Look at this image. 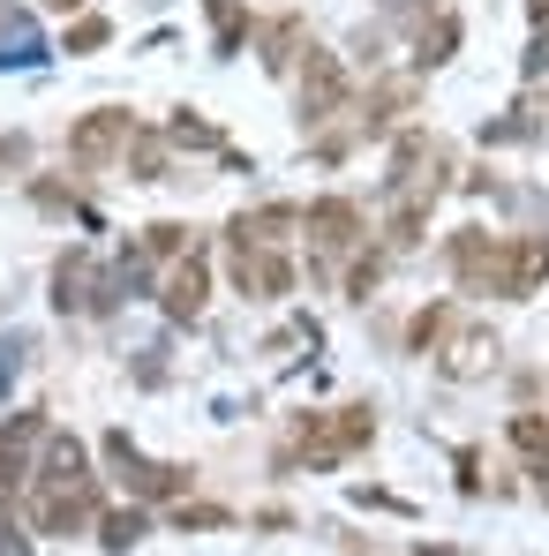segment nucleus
<instances>
[{
    "mask_svg": "<svg viewBox=\"0 0 549 556\" xmlns=\"http://www.w3.org/2000/svg\"><path fill=\"white\" fill-rule=\"evenodd\" d=\"M445 256H452V271H459V286H466V293H504V241H497V233L459 226Z\"/></svg>",
    "mask_w": 549,
    "mask_h": 556,
    "instance_id": "1",
    "label": "nucleus"
},
{
    "mask_svg": "<svg viewBox=\"0 0 549 556\" xmlns=\"http://www.w3.org/2000/svg\"><path fill=\"white\" fill-rule=\"evenodd\" d=\"M38 534H76L98 519V489L91 481H38V504H30Z\"/></svg>",
    "mask_w": 549,
    "mask_h": 556,
    "instance_id": "2",
    "label": "nucleus"
},
{
    "mask_svg": "<svg viewBox=\"0 0 549 556\" xmlns=\"http://www.w3.org/2000/svg\"><path fill=\"white\" fill-rule=\"evenodd\" d=\"M128 136H136V121H128L121 105H98V113H84V121L68 128V159H76V166H105V159L128 151Z\"/></svg>",
    "mask_w": 549,
    "mask_h": 556,
    "instance_id": "3",
    "label": "nucleus"
},
{
    "mask_svg": "<svg viewBox=\"0 0 549 556\" xmlns=\"http://www.w3.org/2000/svg\"><path fill=\"white\" fill-rule=\"evenodd\" d=\"M347 105V68L324 46H301V121H332Z\"/></svg>",
    "mask_w": 549,
    "mask_h": 556,
    "instance_id": "4",
    "label": "nucleus"
},
{
    "mask_svg": "<svg viewBox=\"0 0 549 556\" xmlns=\"http://www.w3.org/2000/svg\"><path fill=\"white\" fill-rule=\"evenodd\" d=\"M234 286L249 301H286L294 293V264L278 249H234Z\"/></svg>",
    "mask_w": 549,
    "mask_h": 556,
    "instance_id": "5",
    "label": "nucleus"
},
{
    "mask_svg": "<svg viewBox=\"0 0 549 556\" xmlns=\"http://www.w3.org/2000/svg\"><path fill=\"white\" fill-rule=\"evenodd\" d=\"M549 278V233H520L504 241V301H527Z\"/></svg>",
    "mask_w": 549,
    "mask_h": 556,
    "instance_id": "6",
    "label": "nucleus"
},
{
    "mask_svg": "<svg viewBox=\"0 0 549 556\" xmlns=\"http://www.w3.org/2000/svg\"><path fill=\"white\" fill-rule=\"evenodd\" d=\"M301 226H309L324 249H354V241H362V203H354V195H324V203L301 211Z\"/></svg>",
    "mask_w": 549,
    "mask_h": 556,
    "instance_id": "7",
    "label": "nucleus"
},
{
    "mask_svg": "<svg viewBox=\"0 0 549 556\" xmlns=\"http://www.w3.org/2000/svg\"><path fill=\"white\" fill-rule=\"evenodd\" d=\"M159 301H166V316H174V324H196V316H203V301H211V271H203L196 256H188V264H174Z\"/></svg>",
    "mask_w": 549,
    "mask_h": 556,
    "instance_id": "8",
    "label": "nucleus"
},
{
    "mask_svg": "<svg viewBox=\"0 0 549 556\" xmlns=\"http://www.w3.org/2000/svg\"><path fill=\"white\" fill-rule=\"evenodd\" d=\"M46 437V414H15L8 429H0V489H15L23 481V452Z\"/></svg>",
    "mask_w": 549,
    "mask_h": 556,
    "instance_id": "9",
    "label": "nucleus"
},
{
    "mask_svg": "<svg viewBox=\"0 0 549 556\" xmlns=\"http://www.w3.org/2000/svg\"><path fill=\"white\" fill-rule=\"evenodd\" d=\"M504 437H512V452L535 466V473H549V421H542V414H527V406H520V414L504 421Z\"/></svg>",
    "mask_w": 549,
    "mask_h": 556,
    "instance_id": "10",
    "label": "nucleus"
},
{
    "mask_svg": "<svg viewBox=\"0 0 549 556\" xmlns=\"http://www.w3.org/2000/svg\"><path fill=\"white\" fill-rule=\"evenodd\" d=\"M497 354H504L497 331H466L452 354H445V376H482V369H497Z\"/></svg>",
    "mask_w": 549,
    "mask_h": 556,
    "instance_id": "11",
    "label": "nucleus"
},
{
    "mask_svg": "<svg viewBox=\"0 0 549 556\" xmlns=\"http://www.w3.org/2000/svg\"><path fill=\"white\" fill-rule=\"evenodd\" d=\"M407 105H414V84H407V76H391L384 91L369 98V113H362V136H384V128H391V121H399Z\"/></svg>",
    "mask_w": 549,
    "mask_h": 556,
    "instance_id": "12",
    "label": "nucleus"
},
{
    "mask_svg": "<svg viewBox=\"0 0 549 556\" xmlns=\"http://www.w3.org/2000/svg\"><path fill=\"white\" fill-rule=\"evenodd\" d=\"M452 339V301H437V308H414V324H407V346L414 354H437Z\"/></svg>",
    "mask_w": 549,
    "mask_h": 556,
    "instance_id": "13",
    "label": "nucleus"
},
{
    "mask_svg": "<svg viewBox=\"0 0 549 556\" xmlns=\"http://www.w3.org/2000/svg\"><path fill=\"white\" fill-rule=\"evenodd\" d=\"M294 53H301V15H278L272 30H264V68L286 76V68H294Z\"/></svg>",
    "mask_w": 549,
    "mask_h": 556,
    "instance_id": "14",
    "label": "nucleus"
},
{
    "mask_svg": "<svg viewBox=\"0 0 549 556\" xmlns=\"http://www.w3.org/2000/svg\"><path fill=\"white\" fill-rule=\"evenodd\" d=\"M38 481H91L84 444H76V437H53V444H46V473H38Z\"/></svg>",
    "mask_w": 549,
    "mask_h": 556,
    "instance_id": "15",
    "label": "nucleus"
},
{
    "mask_svg": "<svg viewBox=\"0 0 549 556\" xmlns=\"http://www.w3.org/2000/svg\"><path fill=\"white\" fill-rule=\"evenodd\" d=\"M144 527H151V519H144L136 504H121V511H98V542H105V549H128V542H144Z\"/></svg>",
    "mask_w": 549,
    "mask_h": 556,
    "instance_id": "16",
    "label": "nucleus"
},
{
    "mask_svg": "<svg viewBox=\"0 0 549 556\" xmlns=\"http://www.w3.org/2000/svg\"><path fill=\"white\" fill-rule=\"evenodd\" d=\"M121 159L136 166V181H166V143H159V136H144V128H136Z\"/></svg>",
    "mask_w": 549,
    "mask_h": 556,
    "instance_id": "17",
    "label": "nucleus"
},
{
    "mask_svg": "<svg viewBox=\"0 0 549 556\" xmlns=\"http://www.w3.org/2000/svg\"><path fill=\"white\" fill-rule=\"evenodd\" d=\"M452 46H459V15H437V30H422V53H414V61H422V68H445Z\"/></svg>",
    "mask_w": 549,
    "mask_h": 556,
    "instance_id": "18",
    "label": "nucleus"
},
{
    "mask_svg": "<svg viewBox=\"0 0 549 556\" xmlns=\"http://www.w3.org/2000/svg\"><path fill=\"white\" fill-rule=\"evenodd\" d=\"M105 38H113V23H105V15H76V23L61 30V53H98Z\"/></svg>",
    "mask_w": 549,
    "mask_h": 556,
    "instance_id": "19",
    "label": "nucleus"
},
{
    "mask_svg": "<svg viewBox=\"0 0 549 556\" xmlns=\"http://www.w3.org/2000/svg\"><path fill=\"white\" fill-rule=\"evenodd\" d=\"M211 23H219V53H234V46H241V30H249L241 0H211Z\"/></svg>",
    "mask_w": 549,
    "mask_h": 556,
    "instance_id": "20",
    "label": "nucleus"
},
{
    "mask_svg": "<svg viewBox=\"0 0 549 556\" xmlns=\"http://www.w3.org/2000/svg\"><path fill=\"white\" fill-rule=\"evenodd\" d=\"M376 278H384V256H362V264L347 271V293H354V301H369V293H376Z\"/></svg>",
    "mask_w": 549,
    "mask_h": 556,
    "instance_id": "21",
    "label": "nucleus"
},
{
    "mask_svg": "<svg viewBox=\"0 0 549 556\" xmlns=\"http://www.w3.org/2000/svg\"><path fill=\"white\" fill-rule=\"evenodd\" d=\"M182 241H188L182 226H151V249H159V256H182Z\"/></svg>",
    "mask_w": 549,
    "mask_h": 556,
    "instance_id": "22",
    "label": "nucleus"
},
{
    "mask_svg": "<svg viewBox=\"0 0 549 556\" xmlns=\"http://www.w3.org/2000/svg\"><path fill=\"white\" fill-rule=\"evenodd\" d=\"M38 8H61V15H76V8H84V0H38Z\"/></svg>",
    "mask_w": 549,
    "mask_h": 556,
    "instance_id": "23",
    "label": "nucleus"
},
{
    "mask_svg": "<svg viewBox=\"0 0 549 556\" xmlns=\"http://www.w3.org/2000/svg\"><path fill=\"white\" fill-rule=\"evenodd\" d=\"M527 15H535V23H549V0H527Z\"/></svg>",
    "mask_w": 549,
    "mask_h": 556,
    "instance_id": "24",
    "label": "nucleus"
}]
</instances>
